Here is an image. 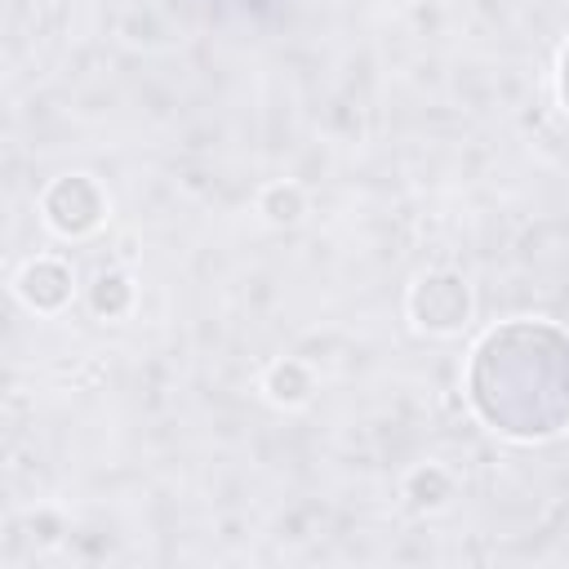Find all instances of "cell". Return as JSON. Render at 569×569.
I'll use <instances>...</instances> for the list:
<instances>
[{"instance_id": "obj_2", "label": "cell", "mask_w": 569, "mask_h": 569, "mask_svg": "<svg viewBox=\"0 0 569 569\" xmlns=\"http://www.w3.org/2000/svg\"><path fill=\"white\" fill-rule=\"evenodd\" d=\"M560 102H565V111H569V44H565V53H560Z\"/></svg>"}, {"instance_id": "obj_1", "label": "cell", "mask_w": 569, "mask_h": 569, "mask_svg": "<svg viewBox=\"0 0 569 569\" xmlns=\"http://www.w3.org/2000/svg\"><path fill=\"white\" fill-rule=\"evenodd\" d=\"M467 400L498 436H560L569 427V333L547 320L489 329L467 365Z\"/></svg>"}]
</instances>
